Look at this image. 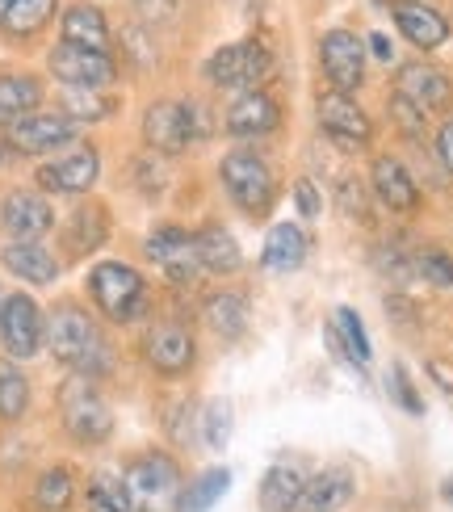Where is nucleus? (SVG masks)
Returning <instances> with one entry per match:
<instances>
[{
  "instance_id": "f257e3e1",
  "label": "nucleus",
  "mask_w": 453,
  "mask_h": 512,
  "mask_svg": "<svg viewBox=\"0 0 453 512\" xmlns=\"http://www.w3.org/2000/svg\"><path fill=\"white\" fill-rule=\"evenodd\" d=\"M47 345H51L55 361L72 366L80 378H101L105 370H110V345H105L101 328L80 307H72V303H63V307L51 311V319H47Z\"/></svg>"
},
{
  "instance_id": "f03ea898",
  "label": "nucleus",
  "mask_w": 453,
  "mask_h": 512,
  "mask_svg": "<svg viewBox=\"0 0 453 512\" xmlns=\"http://www.w3.org/2000/svg\"><path fill=\"white\" fill-rule=\"evenodd\" d=\"M206 135H210V118L198 101H156L143 114V139L160 156H181L189 143Z\"/></svg>"
},
{
  "instance_id": "7ed1b4c3",
  "label": "nucleus",
  "mask_w": 453,
  "mask_h": 512,
  "mask_svg": "<svg viewBox=\"0 0 453 512\" xmlns=\"http://www.w3.org/2000/svg\"><path fill=\"white\" fill-rule=\"evenodd\" d=\"M89 294L101 315H110L114 324H131L147 311V282L126 261H101L89 273Z\"/></svg>"
},
{
  "instance_id": "20e7f679",
  "label": "nucleus",
  "mask_w": 453,
  "mask_h": 512,
  "mask_svg": "<svg viewBox=\"0 0 453 512\" xmlns=\"http://www.w3.org/2000/svg\"><path fill=\"white\" fill-rule=\"evenodd\" d=\"M59 412H63V429H68L80 445H101L114 433V412L93 387V378H72L59 391Z\"/></svg>"
},
{
  "instance_id": "39448f33",
  "label": "nucleus",
  "mask_w": 453,
  "mask_h": 512,
  "mask_svg": "<svg viewBox=\"0 0 453 512\" xmlns=\"http://www.w3.org/2000/svg\"><path fill=\"white\" fill-rule=\"evenodd\" d=\"M273 72V51L261 38H244V42H227L206 59V80L219 89H256L261 80Z\"/></svg>"
},
{
  "instance_id": "423d86ee",
  "label": "nucleus",
  "mask_w": 453,
  "mask_h": 512,
  "mask_svg": "<svg viewBox=\"0 0 453 512\" xmlns=\"http://www.w3.org/2000/svg\"><path fill=\"white\" fill-rule=\"evenodd\" d=\"M219 177H223V189L231 194V202L244 210V215H256L261 219L265 210L273 206V173L269 164L256 156V152H231L223 156L219 164Z\"/></svg>"
},
{
  "instance_id": "0eeeda50",
  "label": "nucleus",
  "mask_w": 453,
  "mask_h": 512,
  "mask_svg": "<svg viewBox=\"0 0 453 512\" xmlns=\"http://www.w3.org/2000/svg\"><path fill=\"white\" fill-rule=\"evenodd\" d=\"M51 76L63 89H110L118 68H114V59L101 51H84V47H72V42H59L51 51Z\"/></svg>"
},
{
  "instance_id": "6e6552de",
  "label": "nucleus",
  "mask_w": 453,
  "mask_h": 512,
  "mask_svg": "<svg viewBox=\"0 0 453 512\" xmlns=\"http://www.w3.org/2000/svg\"><path fill=\"white\" fill-rule=\"evenodd\" d=\"M319 63H323V76L332 80V89L349 97L353 89H361L365 80V47L361 38L349 30H328L319 38Z\"/></svg>"
},
{
  "instance_id": "1a4fd4ad",
  "label": "nucleus",
  "mask_w": 453,
  "mask_h": 512,
  "mask_svg": "<svg viewBox=\"0 0 453 512\" xmlns=\"http://www.w3.org/2000/svg\"><path fill=\"white\" fill-rule=\"evenodd\" d=\"M0 345L17 361H26L42 349V311L30 294H9L0 303Z\"/></svg>"
},
{
  "instance_id": "9d476101",
  "label": "nucleus",
  "mask_w": 453,
  "mask_h": 512,
  "mask_svg": "<svg viewBox=\"0 0 453 512\" xmlns=\"http://www.w3.org/2000/svg\"><path fill=\"white\" fill-rule=\"evenodd\" d=\"M80 135V126L63 114H26L9 126V147L21 156H47L55 147H68Z\"/></svg>"
},
{
  "instance_id": "9b49d317",
  "label": "nucleus",
  "mask_w": 453,
  "mask_h": 512,
  "mask_svg": "<svg viewBox=\"0 0 453 512\" xmlns=\"http://www.w3.org/2000/svg\"><path fill=\"white\" fill-rule=\"evenodd\" d=\"M143 357L151 361V370L177 378V374H185L193 366L198 349H193V336H189L185 324H172V319H164V324H156L143 336Z\"/></svg>"
},
{
  "instance_id": "f8f14e48",
  "label": "nucleus",
  "mask_w": 453,
  "mask_h": 512,
  "mask_svg": "<svg viewBox=\"0 0 453 512\" xmlns=\"http://www.w3.org/2000/svg\"><path fill=\"white\" fill-rule=\"evenodd\" d=\"M147 256L156 261L177 286H189L198 277V252H193V236L181 227H156L147 236Z\"/></svg>"
},
{
  "instance_id": "ddd939ff",
  "label": "nucleus",
  "mask_w": 453,
  "mask_h": 512,
  "mask_svg": "<svg viewBox=\"0 0 453 512\" xmlns=\"http://www.w3.org/2000/svg\"><path fill=\"white\" fill-rule=\"evenodd\" d=\"M55 223L51 215V202L34 194V189H13V194L0 202V227L9 231L13 240H38V236H47Z\"/></svg>"
},
{
  "instance_id": "4468645a",
  "label": "nucleus",
  "mask_w": 453,
  "mask_h": 512,
  "mask_svg": "<svg viewBox=\"0 0 453 512\" xmlns=\"http://www.w3.org/2000/svg\"><path fill=\"white\" fill-rule=\"evenodd\" d=\"M126 487H131V496H139L147 504L168 500L181 487V466L172 462L164 450H151V454L131 462V471H126Z\"/></svg>"
},
{
  "instance_id": "2eb2a0df",
  "label": "nucleus",
  "mask_w": 453,
  "mask_h": 512,
  "mask_svg": "<svg viewBox=\"0 0 453 512\" xmlns=\"http://www.w3.org/2000/svg\"><path fill=\"white\" fill-rule=\"evenodd\" d=\"M97 173H101V156L93 152V147H80V152L63 156L55 164H42L38 185L47 189V194H89Z\"/></svg>"
},
{
  "instance_id": "dca6fc26",
  "label": "nucleus",
  "mask_w": 453,
  "mask_h": 512,
  "mask_svg": "<svg viewBox=\"0 0 453 512\" xmlns=\"http://www.w3.org/2000/svg\"><path fill=\"white\" fill-rule=\"evenodd\" d=\"M319 126L328 131L340 147H365L370 143V118L361 114V105L353 97H344V93H328V97H319Z\"/></svg>"
},
{
  "instance_id": "f3484780",
  "label": "nucleus",
  "mask_w": 453,
  "mask_h": 512,
  "mask_svg": "<svg viewBox=\"0 0 453 512\" xmlns=\"http://www.w3.org/2000/svg\"><path fill=\"white\" fill-rule=\"evenodd\" d=\"M395 21H399L403 38L412 42V47H420V51H437L441 42L449 38V21L433 5H424V0H399Z\"/></svg>"
},
{
  "instance_id": "a211bd4d",
  "label": "nucleus",
  "mask_w": 453,
  "mask_h": 512,
  "mask_svg": "<svg viewBox=\"0 0 453 512\" xmlns=\"http://www.w3.org/2000/svg\"><path fill=\"white\" fill-rule=\"evenodd\" d=\"M370 181H374V194L382 198V206L399 210V215H412L420 206V189L412 181V173L395 160V156H378L370 168Z\"/></svg>"
},
{
  "instance_id": "6ab92c4d",
  "label": "nucleus",
  "mask_w": 453,
  "mask_h": 512,
  "mask_svg": "<svg viewBox=\"0 0 453 512\" xmlns=\"http://www.w3.org/2000/svg\"><path fill=\"white\" fill-rule=\"evenodd\" d=\"M0 265H5L13 277H21V282H30V286H51L59 277V261L38 240H13V244H5V248H0Z\"/></svg>"
},
{
  "instance_id": "aec40b11",
  "label": "nucleus",
  "mask_w": 453,
  "mask_h": 512,
  "mask_svg": "<svg viewBox=\"0 0 453 512\" xmlns=\"http://www.w3.org/2000/svg\"><path fill=\"white\" fill-rule=\"evenodd\" d=\"M399 97H407L412 105H420V110H445V105L453 101V84L445 72L437 68H424V63H407V68L399 72Z\"/></svg>"
},
{
  "instance_id": "412c9836",
  "label": "nucleus",
  "mask_w": 453,
  "mask_h": 512,
  "mask_svg": "<svg viewBox=\"0 0 453 512\" xmlns=\"http://www.w3.org/2000/svg\"><path fill=\"white\" fill-rule=\"evenodd\" d=\"M277 122H282V110H277V101L269 97V93H261V89H252V93H244L240 101L227 110V118H223V126L231 135H269V131H277Z\"/></svg>"
},
{
  "instance_id": "4be33fe9",
  "label": "nucleus",
  "mask_w": 453,
  "mask_h": 512,
  "mask_svg": "<svg viewBox=\"0 0 453 512\" xmlns=\"http://www.w3.org/2000/svg\"><path fill=\"white\" fill-rule=\"evenodd\" d=\"M353 500V475L340 471V466H328V471L311 475L302 483V512H336Z\"/></svg>"
},
{
  "instance_id": "5701e85b",
  "label": "nucleus",
  "mask_w": 453,
  "mask_h": 512,
  "mask_svg": "<svg viewBox=\"0 0 453 512\" xmlns=\"http://www.w3.org/2000/svg\"><path fill=\"white\" fill-rule=\"evenodd\" d=\"M63 42L110 55V21H105V13L97 5H72L63 13Z\"/></svg>"
},
{
  "instance_id": "b1692460",
  "label": "nucleus",
  "mask_w": 453,
  "mask_h": 512,
  "mask_svg": "<svg viewBox=\"0 0 453 512\" xmlns=\"http://www.w3.org/2000/svg\"><path fill=\"white\" fill-rule=\"evenodd\" d=\"M193 252H198V265L210 273H235L244 265L240 244H235V236L219 223H206L198 236H193Z\"/></svg>"
},
{
  "instance_id": "393cba45",
  "label": "nucleus",
  "mask_w": 453,
  "mask_h": 512,
  "mask_svg": "<svg viewBox=\"0 0 453 512\" xmlns=\"http://www.w3.org/2000/svg\"><path fill=\"white\" fill-rule=\"evenodd\" d=\"M302 261H307V236H302L294 223H277L265 236L261 265L273 269V273H294Z\"/></svg>"
},
{
  "instance_id": "a878e982",
  "label": "nucleus",
  "mask_w": 453,
  "mask_h": 512,
  "mask_svg": "<svg viewBox=\"0 0 453 512\" xmlns=\"http://www.w3.org/2000/svg\"><path fill=\"white\" fill-rule=\"evenodd\" d=\"M55 17V0H0V30L13 38L38 34Z\"/></svg>"
},
{
  "instance_id": "bb28decb",
  "label": "nucleus",
  "mask_w": 453,
  "mask_h": 512,
  "mask_svg": "<svg viewBox=\"0 0 453 512\" xmlns=\"http://www.w3.org/2000/svg\"><path fill=\"white\" fill-rule=\"evenodd\" d=\"M202 315H206V324L219 332L223 340H235V336L248 328V298H244V294H235V290L210 294V298H206V307H202Z\"/></svg>"
},
{
  "instance_id": "cd10ccee",
  "label": "nucleus",
  "mask_w": 453,
  "mask_h": 512,
  "mask_svg": "<svg viewBox=\"0 0 453 512\" xmlns=\"http://www.w3.org/2000/svg\"><path fill=\"white\" fill-rule=\"evenodd\" d=\"M42 84L34 76H0V126H13L17 118H26L38 110Z\"/></svg>"
},
{
  "instance_id": "c85d7f7f",
  "label": "nucleus",
  "mask_w": 453,
  "mask_h": 512,
  "mask_svg": "<svg viewBox=\"0 0 453 512\" xmlns=\"http://www.w3.org/2000/svg\"><path fill=\"white\" fill-rule=\"evenodd\" d=\"M302 479L294 466H273V471L265 475L261 483V508L265 512H298L302 504Z\"/></svg>"
},
{
  "instance_id": "c756f323",
  "label": "nucleus",
  "mask_w": 453,
  "mask_h": 512,
  "mask_svg": "<svg viewBox=\"0 0 453 512\" xmlns=\"http://www.w3.org/2000/svg\"><path fill=\"white\" fill-rule=\"evenodd\" d=\"M105 236H110V219H105V206H80L72 223H68V248L76 256L93 252L105 244Z\"/></svg>"
},
{
  "instance_id": "7c9ffc66",
  "label": "nucleus",
  "mask_w": 453,
  "mask_h": 512,
  "mask_svg": "<svg viewBox=\"0 0 453 512\" xmlns=\"http://www.w3.org/2000/svg\"><path fill=\"white\" fill-rule=\"evenodd\" d=\"M332 336V345L344 353L353 361V366H365V361H370V336H365V328H361V315L353 311V307H340L336 311V328L328 332Z\"/></svg>"
},
{
  "instance_id": "2f4dec72",
  "label": "nucleus",
  "mask_w": 453,
  "mask_h": 512,
  "mask_svg": "<svg viewBox=\"0 0 453 512\" xmlns=\"http://www.w3.org/2000/svg\"><path fill=\"white\" fill-rule=\"evenodd\" d=\"M227 487H231V471H227V466H214V471H206L198 483L185 487L177 512H210L214 504L227 496Z\"/></svg>"
},
{
  "instance_id": "473e14b6",
  "label": "nucleus",
  "mask_w": 453,
  "mask_h": 512,
  "mask_svg": "<svg viewBox=\"0 0 453 512\" xmlns=\"http://www.w3.org/2000/svg\"><path fill=\"white\" fill-rule=\"evenodd\" d=\"M72 496H76V479L68 466H51V471H42L34 483V500L42 512H68Z\"/></svg>"
},
{
  "instance_id": "72a5a7b5",
  "label": "nucleus",
  "mask_w": 453,
  "mask_h": 512,
  "mask_svg": "<svg viewBox=\"0 0 453 512\" xmlns=\"http://www.w3.org/2000/svg\"><path fill=\"white\" fill-rule=\"evenodd\" d=\"M118 110V101L101 89H63V118H72L76 126L80 122H101Z\"/></svg>"
},
{
  "instance_id": "f704fd0d",
  "label": "nucleus",
  "mask_w": 453,
  "mask_h": 512,
  "mask_svg": "<svg viewBox=\"0 0 453 512\" xmlns=\"http://www.w3.org/2000/svg\"><path fill=\"white\" fill-rule=\"evenodd\" d=\"M89 512H135V500H131L126 479H118L110 471H97L89 479Z\"/></svg>"
},
{
  "instance_id": "c9c22d12",
  "label": "nucleus",
  "mask_w": 453,
  "mask_h": 512,
  "mask_svg": "<svg viewBox=\"0 0 453 512\" xmlns=\"http://www.w3.org/2000/svg\"><path fill=\"white\" fill-rule=\"evenodd\" d=\"M30 408V382L17 366L0 361V420H21Z\"/></svg>"
},
{
  "instance_id": "e433bc0d",
  "label": "nucleus",
  "mask_w": 453,
  "mask_h": 512,
  "mask_svg": "<svg viewBox=\"0 0 453 512\" xmlns=\"http://www.w3.org/2000/svg\"><path fill=\"white\" fill-rule=\"evenodd\" d=\"M202 429H206V445H210V450H223V445L231 441V403L227 399L206 403Z\"/></svg>"
},
{
  "instance_id": "4c0bfd02",
  "label": "nucleus",
  "mask_w": 453,
  "mask_h": 512,
  "mask_svg": "<svg viewBox=\"0 0 453 512\" xmlns=\"http://www.w3.org/2000/svg\"><path fill=\"white\" fill-rule=\"evenodd\" d=\"M416 273L424 277V282H433V286H453V256L441 252V248H424L416 256Z\"/></svg>"
},
{
  "instance_id": "58836bf2",
  "label": "nucleus",
  "mask_w": 453,
  "mask_h": 512,
  "mask_svg": "<svg viewBox=\"0 0 453 512\" xmlns=\"http://www.w3.org/2000/svg\"><path fill=\"white\" fill-rule=\"evenodd\" d=\"M386 387H391V395H395L399 408H407L412 416H424V399L416 395L412 378H407V370H403V366H395V370H391V382H386Z\"/></svg>"
},
{
  "instance_id": "ea45409f",
  "label": "nucleus",
  "mask_w": 453,
  "mask_h": 512,
  "mask_svg": "<svg viewBox=\"0 0 453 512\" xmlns=\"http://www.w3.org/2000/svg\"><path fill=\"white\" fill-rule=\"evenodd\" d=\"M135 13L143 21H151V26H164V21L181 13V0H135Z\"/></svg>"
},
{
  "instance_id": "a19ab883",
  "label": "nucleus",
  "mask_w": 453,
  "mask_h": 512,
  "mask_svg": "<svg viewBox=\"0 0 453 512\" xmlns=\"http://www.w3.org/2000/svg\"><path fill=\"white\" fill-rule=\"evenodd\" d=\"M391 114H395V122L403 126V131L407 135H420L424 131V110H420V105H412V101H407V97H391Z\"/></svg>"
},
{
  "instance_id": "79ce46f5",
  "label": "nucleus",
  "mask_w": 453,
  "mask_h": 512,
  "mask_svg": "<svg viewBox=\"0 0 453 512\" xmlns=\"http://www.w3.org/2000/svg\"><path fill=\"white\" fill-rule=\"evenodd\" d=\"M340 210L349 219H370V206H365V194H361V185L353 177L340 181Z\"/></svg>"
},
{
  "instance_id": "37998d69",
  "label": "nucleus",
  "mask_w": 453,
  "mask_h": 512,
  "mask_svg": "<svg viewBox=\"0 0 453 512\" xmlns=\"http://www.w3.org/2000/svg\"><path fill=\"white\" fill-rule=\"evenodd\" d=\"M294 198H298V215H302V219H315V215H319V194H315L311 181H298V185H294Z\"/></svg>"
},
{
  "instance_id": "c03bdc74",
  "label": "nucleus",
  "mask_w": 453,
  "mask_h": 512,
  "mask_svg": "<svg viewBox=\"0 0 453 512\" xmlns=\"http://www.w3.org/2000/svg\"><path fill=\"white\" fill-rule=\"evenodd\" d=\"M437 156L445 164V173H453V122H445L437 131Z\"/></svg>"
},
{
  "instance_id": "a18cd8bd",
  "label": "nucleus",
  "mask_w": 453,
  "mask_h": 512,
  "mask_svg": "<svg viewBox=\"0 0 453 512\" xmlns=\"http://www.w3.org/2000/svg\"><path fill=\"white\" fill-rule=\"evenodd\" d=\"M122 38H126V51H131L135 63H151V59H156V55H151V47H147V38H139V30H126Z\"/></svg>"
},
{
  "instance_id": "49530a36",
  "label": "nucleus",
  "mask_w": 453,
  "mask_h": 512,
  "mask_svg": "<svg viewBox=\"0 0 453 512\" xmlns=\"http://www.w3.org/2000/svg\"><path fill=\"white\" fill-rule=\"evenodd\" d=\"M370 47H374L378 59H391L395 55V47H391V38H386V34H370Z\"/></svg>"
},
{
  "instance_id": "de8ad7c7",
  "label": "nucleus",
  "mask_w": 453,
  "mask_h": 512,
  "mask_svg": "<svg viewBox=\"0 0 453 512\" xmlns=\"http://www.w3.org/2000/svg\"><path fill=\"white\" fill-rule=\"evenodd\" d=\"M428 370H433V374H437V378H441V387H445V391H449V395H453V374H449V370H445V366H441V361H433V366H428Z\"/></svg>"
},
{
  "instance_id": "09e8293b",
  "label": "nucleus",
  "mask_w": 453,
  "mask_h": 512,
  "mask_svg": "<svg viewBox=\"0 0 453 512\" xmlns=\"http://www.w3.org/2000/svg\"><path fill=\"white\" fill-rule=\"evenodd\" d=\"M441 492H445V500L453 504V479H445V487H441Z\"/></svg>"
},
{
  "instance_id": "8fccbe9b",
  "label": "nucleus",
  "mask_w": 453,
  "mask_h": 512,
  "mask_svg": "<svg viewBox=\"0 0 453 512\" xmlns=\"http://www.w3.org/2000/svg\"><path fill=\"white\" fill-rule=\"evenodd\" d=\"M9 160V143H0V164H5Z\"/></svg>"
},
{
  "instance_id": "3c124183",
  "label": "nucleus",
  "mask_w": 453,
  "mask_h": 512,
  "mask_svg": "<svg viewBox=\"0 0 453 512\" xmlns=\"http://www.w3.org/2000/svg\"><path fill=\"white\" fill-rule=\"evenodd\" d=\"M0 303H5V298H0Z\"/></svg>"
}]
</instances>
